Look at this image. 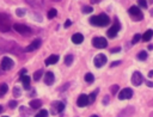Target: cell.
I'll use <instances>...</instances> for the list:
<instances>
[{
  "instance_id": "1",
  "label": "cell",
  "mask_w": 153,
  "mask_h": 117,
  "mask_svg": "<svg viewBox=\"0 0 153 117\" xmlns=\"http://www.w3.org/2000/svg\"><path fill=\"white\" fill-rule=\"evenodd\" d=\"M0 49L4 51H8V53H12V54H16V55H20L24 50L13 41H7V39H2L0 38Z\"/></svg>"
},
{
  "instance_id": "2",
  "label": "cell",
  "mask_w": 153,
  "mask_h": 117,
  "mask_svg": "<svg viewBox=\"0 0 153 117\" xmlns=\"http://www.w3.org/2000/svg\"><path fill=\"white\" fill-rule=\"evenodd\" d=\"M109 21H110L109 17H108L106 14H104V13H102V14H99V16H92V17L90 18V23H91L92 25L99 26V27L106 26V25L109 24Z\"/></svg>"
},
{
  "instance_id": "3",
  "label": "cell",
  "mask_w": 153,
  "mask_h": 117,
  "mask_svg": "<svg viewBox=\"0 0 153 117\" xmlns=\"http://www.w3.org/2000/svg\"><path fill=\"white\" fill-rule=\"evenodd\" d=\"M11 29V19L7 14L0 13V31L1 32H7Z\"/></svg>"
},
{
  "instance_id": "4",
  "label": "cell",
  "mask_w": 153,
  "mask_h": 117,
  "mask_svg": "<svg viewBox=\"0 0 153 117\" xmlns=\"http://www.w3.org/2000/svg\"><path fill=\"white\" fill-rule=\"evenodd\" d=\"M13 29L18 32V33H20L22 36H30L31 35V29L29 27V26H26V25H24V24H14L13 25Z\"/></svg>"
},
{
  "instance_id": "5",
  "label": "cell",
  "mask_w": 153,
  "mask_h": 117,
  "mask_svg": "<svg viewBox=\"0 0 153 117\" xmlns=\"http://www.w3.org/2000/svg\"><path fill=\"white\" fill-rule=\"evenodd\" d=\"M128 13L130 14V17H131L134 20H141V19L143 18V14H142V12L140 11V8H139L137 6H131V7L129 8Z\"/></svg>"
},
{
  "instance_id": "6",
  "label": "cell",
  "mask_w": 153,
  "mask_h": 117,
  "mask_svg": "<svg viewBox=\"0 0 153 117\" xmlns=\"http://www.w3.org/2000/svg\"><path fill=\"white\" fill-rule=\"evenodd\" d=\"M63 109H65V104H63L62 101L55 100V101H53V103H51V109H50V111H51V113H53V115L61 113V112L63 111Z\"/></svg>"
},
{
  "instance_id": "7",
  "label": "cell",
  "mask_w": 153,
  "mask_h": 117,
  "mask_svg": "<svg viewBox=\"0 0 153 117\" xmlns=\"http://www.w3.org/2000/svg\"><path fill=\"white\" fill-rule=\"evenodd\" d=\"M120 27H121V25H120V23H118L117 18H115V23L112 24V26H111V27L108 30V32H106L108 37H110V38H114V37L117 35V32L120 31Z\"/></svg>"
},
{
  "instance_id": "8",
  "label": "cell",
  "mask_w": 153,
  "mask_h": 117,
  "mask_svg": "<svg viewBox=\"0 0 153 117\" xmlns=\"http://www.w3.org/2000/svg\"><path fill=\"white\" fill-rule=\"evenodd\" d=\"M14 66V61L11 59V57H7L5 56L2 60H1V69L2 70H10L12 69Z\"/></svg>"
},
{
  "instance_id": "9",
  "label": "cell",
  "mask_w": 153,
  "mask_h": 117,
  "mask_svg": "<svg viewBox=\"0 0 153 117\" xmlns=\"http://www.w3.org/2000/svg\"><path fill=\"white\" fill-rule=\"evenodd\" d=\"M92 44L94 48H98V49H103L108 45V42L104 37H94L93 41H92Z\"/></svg>"
},
{
  "instance_id": "10",
  "label": "cell",
  "mask_w": 153,
  "mask_h": 117,
  "mask_svg": "<svg viewBox=\"0 0 153 117\" xmlns=\"http://www.w3.org/2000/svg\"><path fill=\"white\" fill-rule=\"evenodd\" d=\"M106 61H108V59H106V56H105L104 54H98V55H96V57H94V60H93L94 66H96L97 68L103 67V66L106 63Z\"/></svg>"
},
{
  "instance_id": "11",
  "label": "cell",
  "mask_w": 153,
  "mask_h": 117,
  "mask_svg": "<svg viewBox=\"0 0 153 117\" xmlns=\"http://www.w3.org/2000/svg\"><path fill=\"white\" fill-rule=\"evenodd\" d=\"M131 97H133V90L131 88H128V87L121 90V92L118 93V99H121V100L130 99Z\"/></svg>"
},
{
  "instance_id": "12",
  "label": "cell",
  "mask_w": 153,
  "mask_h": 117,
  "mask_svg": "<svg viewBox=\"0 0 153 117\" xmlns=\"http://www.w3.org/2000/svg\"><path fill=\"white\" fill-rule=\"evenodd\" d=\"M143 81V78H142V74L140 72H134L133 75H131V84L134 86H139L141 85Z\"/></svg>"
},
{
  "instance_id": "13",
  "label": "cell",
  "mask_w": 153,
  "mask_h": 117,
  "mask_svg": "<svg viewBox=\"0 0 153 117\" xmlns=\"http://www.w3.org/2000/svg\"><path fill=\"white\" fill-rule=\"evenodd\" d=\"M41 44H42V41H41L39 38H37V39H35L30 45H27V47L24 49V51H33V50L38 49V48L41 47Z\"/></svg>"
},
{
  "instance_id": "14",
  "label": "cell",
  "mask_w": 153,
  "mask_h": 117,
  "mask_svg": "<svg viewBox=\"0 0 153 117\" xmlns=\"http://www.w3.org/2000/svg\"><path fill=\"white\" fill-rule=\"evenodd\" d=\"M88 104V97L86 96V94H80L79 97H78V99H76V105L79 106V107H84V106H86Z\"/></svg>"
},
{
  "instance_id": "15",
  "label": "cell",
  "mask_w": 153,
  "mask_h": 117,
  "mask_svg": "<svg viewBox=\"0 0 153 117\" xmlns=\"http://www.w3.org/2000/svg\"><path fill=\"white\" fill-rule=\"evenodd\" d=\"M134 111H135L134 106H127V107H124V109L118 113V117H129V116H131V115L134 113Z\"/></svg>"
},
{
  "instance_id": "16",
  "label": "cell",
  "mask_w": 153,
  "mask_h": 117,
  "mask_svg": "<svg viewBox=\"0 0 153 117\" xmlns=\"http://www.w3.org/2000/svg\"><path fill=\"white\" fill-rule=\"evenodd\" d=\"M25 1L33 8H43L44 7V0H25Z\"/></svg>"
},
{
  "instance_id": "17",
  "label": "cell",
  "mask_w": 153,
  "mask_h": 117,
  "mask_svg": "<svg viewBox=\"0 0 153 117\" xmlns=\"http://www.w3.org/2000/svg\"><path fill=\"white\" fill-rule=\"evenodd\" d=\"M54 80H55V76H54L53 72H47L45 75H44V82H45V85H53Z\"/></svg>"
},
{
  "instance_id": "18",
  "label": "cell",
  "mask_w": 153,
  "mask_h": 117,
  "mask_svg": "<svg viewBox=\"0 0 153 117\" xmlns=\"http://www.w3.org/2000/svg\"><path fill=\"white\" fill-rule=\"evenodd\" d=\"M72 41H73V43H75V44H80V43H82V41H84V36H82L81 33L76 32V33H74V35L72 36Z\"/></svg>"
},
{
  "instance_id": "19",
  "label": "cell",
  "mask_w": 153,
  "mask_h": 117,
  "mask_svg": "<svg viewBox=\"0 0 153 117\" xmlns=\"http://www.w3.org/2000/svg\"><path fill=\"white\" fill-rule=\"evenodd\" d=\"M57 61H59V56H57V55H50V56L45 60V64H47V66L55 64Z\"/></svg>"
},
{
  "instance_id": "20",
  "label": "cell",
  "mask_w": 153,
  "mask_h": 117,
  "mask_svg": "<svg viewBox=\"0 0 153 117\" xmlns=\"http://www.w3.org/2000/svg\"><path fill=\"white\" fill-rule=\"evenodd\" d=\"M20 80H22V82H23L24 88H25V90H29V88H30V78H29L27 75H23V76L20 78Z\"/></svg>"
},
{
  "instance_id": "21",
  "label": "cell",
  "mask_w": 153,
  "mask_h": 117,
  "mask_svg": "<svg viewBox=\"0 0 153 117\" xmlns=\"http://www.w3.org/2000/svg\"><path fill=\"white\" fill-rule=\"evenodd\" d=\"M42 106V100L41 99H33L30 101V107L31 109H39Z\"/></svg>"
},
{
  "instance_id": "22",
  "label": "cell",
  "mask_w": 153,
  "mask_h": 117,
  "mask_svg": "<svg viewBox=\"0 0 153 117\" xmlns=\"http://www.w3.org/2000/svg\"><path fill=\"white\" fill-rule=\"evenodd\" d=\"M152 37H153V30H151V29H149V30H147V31L143 33L142 39H143L145 42H148V41H149Z\"/></svg>"
},
{
  "instance_id": "23",
  "label": "cell",
  "mask_w": 153,
  "mask_h": 117,
  "mask_svg": "<svg viewBox=\"0 0 153 117\" xmlns=\"http://www.w3.org/2000/svg\"><path fill=\"white\" fill-rule=\"evenodd\" d=\"M7 90H8V86H7V84H5V82L0 84V97L5 96V94L7 93Z\"/></svg>"
},
{
  "instance_id": "24",
  "label": "cell",
  "mask_w": 153,
  "mask_h": 117,
  "mask_svg": "<svg viewBox=\"0 0 153 117\" xmlns=\"http://www.w3.org/2000/svg\"><path fill=\"white\" fill-rule=\"evenodd\" d=\"M85 80H86L87 84H92L94 81V75L92 73H86L85 74Z\"/></svg>"
},
{
  "instance_id": "25",
  "label": "cell",
  "mask_w": 153,
  "mask_h": 117,
  "mask_svg": "<svg viewBox=\"0 0 153 117\" xmlns=\"http://www.w3.org/2000/svg\"><path fill=\"white\" fill-rule=\"evenodd\" d=\"M42 75H43V69H38V70H36V72L33 73V80H35V81H38V80L41 79Z\"/></svg>"
},
{
  "instance_id": "26",
  "label": "cell",
  "mask_w": 153,
  "mask_h": 117,
  "mask_svg": "<svg viewBox=\"0 0 153 117\" xmlns=\"http://www.w3.org/2000/svg\"><path fill=\"white\" fill-rule=\"evenodd\" d=\"M97 93H98V90H96L94 92H92L90 96H88V104H92V103H94V100H96V96H97Z\"/></svg>"
},
{
  "instance_id": "27",
  "label": "cell",
  "mask_w": 153,
  "mask_h": 117,
  "mask_svg": "<svg viewBox=\"0 0 153 117\" xmlns=\"http://www.w3.org/2000/svg\"><path fill=\"white\" fill-rule=\"evenodd\" d=\"M65 63H66V66H71L72 63H73V55H66V57H65Z\"/></svg>"
},
{
  "instance_id": "28",
  "label": "cell",
  "mask_w": 153,
  "mask_h": 117,
  "mask_svg": "<svg viewBox=\"0 0 153 117\" xmlns=\"http://www.w3.org/2000/svg\"><path fill=\"white\" fill-rule=\"evenodd\" d=\"M20 115H22L23 117H29V116H30V111H29L25 106H22V107H20Z\"/></svg>"
},
{
  "instance_id": "29",
  "label": "cell",
  "mask_w": 153,
  "mask_h": 117,
  "mask_svg": "<svg viewBox=\"0 0 153 117\" xmlns=\"http://www.w3.org/2000/svg\"><path fill=\"white\" fill-rule=\"evenodd\" d=\"M137 59L139 60H141V61H145L146 59H147V51H140L139 54H137Z\"/></svg>"
},
{
  "instance_id": "30",
  "label": "cell",
  "mask_w": 153,
  "mask_h": 117,
  "mask_svg": "<svg viewBox=\"0 0 153 117\" xmlns=\"http://www.w3.org/2000/svg\"><path fill=\"white\" fill-rule=\"evenodd\" d=\"M16 13H17L18 17H24L26 14V10L25 8H17L16 10Z\"/></svg>"
},
{
  "instance_id": "31",
  "label": "cell",
  "mask_w": 153,
  "mask_h": 117,
  "mask_svg": "<svg viewBox=\"0 0 153 117\" xmlns=\"http://www.w3.org/2000/svg\"><path fill=\"white\" fill-rule=\"evenodd\" d=\"M56 14H57L56 8H51V10H49V12H48V18H49V19H51V18L56 17Z\"/></svg>"
},
{
  "instance_id": "32",
  "label": "cell",
  "mask_w": 153,
  "mask_h": 117,
  "mask_svg": "<svg viewBox=\"0 0 153 117\" xmlns=\"http://www.w3.org/2000/svg\"><path fill=\"white\" fill-rule=\"evenodd\" d=\"M35 117H48V111L47 110H41V111H38L37 113H36V116Z\"/></svg>"
},
{
  "instance_id": "33",
  "label": "cell",
  "mask_w": 153,
  "mask_h": 117,
  "mask_svg": "<svg viewBox=\"0 0 153 117\" xmlns=\"http://www.w3.org/2000/svg\"><path fill=\"white\" fill-rule=\"evenodd\" d=\"M20 94H22V91H20V88L16 86V87L13 88V96H14L16 98H18V97H19Z\"/></svg>"
},
{
  "instance_id": "34",
  "label": "cell",
  "mask_w": 153,
  "mask_h": 117,
  "mask_svg": "<svg viewBox=\"0 0 153 117\" xmlns=\"http://www.w3.org/2000/svg\"><path fill=\"white\" fill-rule=\"evenodd\" d=\"M92 11H93L92 6H82V12L84 13H91Z\"/></svg>"
},
{
  "instance_id": "35",
  "label": "cell",
  "mask_w": 153,
  "mask_h": 117,
  "mask_svg": "<svg viewBox=\"0 0 153 117\" xmlns=\"http://www.w3.org/2000/svg\"><path fill=\"white\" fill-rule=\"evenodd\" d=\"M137 4H139V6L142 7V8H147V7H148L146 0H137Z\"/></svg>"
},
{
  "instance_id": "36",
  "label": "cell",
  "mask_w": 153,
  "mask_h": 117,
  "mask_svg": "<svg viewBox=\"0 0 153 117\" xmlns=\"http://www.w3.org/2000/svg\"><path fill=\"white\" fill-rule=\"evenodd\" d=\"M141 39V36L139 35V33H136V35H134V37H133V41H131V43L133 44H136Z\"/></svg>"
},
{
  "instance_id": "37",
  "label": "cell",
  "mask_w": 153,
  "mask_h": 117,
  "mask_svg": "<svg viewBox=\"0 0 153 117\" xmlns=\"http://www.w3.org/2000/svg\"><path fill=\"white\" fill-rule=\"evenodd\" d=\"M110 90H111V93H112V94H116L117 91L120 90V86H118V85H112V86L110 87Z\"/></svg>"
},
{
  "instance_id": "38",
  "label": "cell",
  "mask_w": 153,
  "mask_h": 117,
  "mask_svg": "<svg viewBox=\"0 0 153 117\" xmlns=\"http://www.w3.org/2000/svg\"><path fill=\"white\" fill-rule=\"evenodd\" d=\"M69 85H71V84H69V82H67V84H65L63 86H61V87L59 88V90H60V92H63V91H66V90L69 87Z\"/></svg>"
},
{
  "instance_id": "39",
  "label": "cell",
  "mask_w": 153,
  "mask_h": 117,
  "mask_svg": "<svg viewBox=\"0 0 153 117\" xmlns=\"http://www.w3.org/2000/svg\"><path fill=\"white\" fill-rule=\"evenodd\" d=\"M8 106H10L11 109H14V107L17 106V100H11V101L8 103Z\"/></svg>"
},
{
  "instance_id": "40",
  "label": "cell",
  "mask_w": 153,
  "mask_h": 117,
  "mask_svg": "<svg viewBox=\"0 0 153 117\" xmlns=\"http://www.w3.org/2000/svg\"><path fill=\"white\" fill-rule=\"evenodd\" d=\"M71 25H72V20L71 19H67L66 23H65V27H69Z\"/></svg>"
},
{
  "instance_id": "41",
  "label": "cell",
  "mask_w": 153,
  "mask_h": 117,
  "mask_svg": "<svg viewBox=\"0 0 153 117\" xmlns=\"http://www.w3.org/2000/svg\"><path fill=\"white\" fill-rule=\"evenodd\" d=\"M118 64H121V61H120V60H117V61L112 62V63H111L110 66H111V67H115V66H118Z\"/></svg>"
},
{
  "instance_id": "42",
  "label": "cell",
  "mask_w": 153,
  "mask_h": 117,
  "mask_svg": "<svg viewBox=\"0 0 153 117\" xmlns=\"http://www.w3.org/2000/svg\"><path fill=\"white\" fill-rule=\"evenodd\" d=\"M120 50H121V48H114V49H111V50H110V51H111V53H114V54H115V53H118V51H120Z\"/></svg>"
},
{
  "instance_id": "43",
  "label": "cell",
  "mask_w": 153,
  "mask_h": 117,
  "mask_svg": "<svg viewBox=\"0 0 153 117\" xmlns=\"http://www.w3.org/2000/svg\"><path fill=\"white\" fill-rule=\"evenodd\" d=\"M25 73H26V69H25V68H23V69H20V73H19V74H20V76H23Z\"/></svg>"
},
{
  "instance_id": "44",
  "label": "cell",
  "mask_w": 153,
  "mask_h": 117,
  "mask_svg": "<svg viewBox=\"0 0 153 117\" xmlns=\"http://www.w3.org/2000/svg\"><path fill=\"white\" fill-rule=\"evenodd\" d=\"M146 85L148 87H153V81H146Z\"/></svg>"
},
{
  "instance_id": "45",
  "label": "cell",
  "mask_w": 153,
  "mask_h": 117,
  "mask_svg": "<svg viewBox=\"0 0 153 117\" xmlns=\"http://www.w3.org/2000/svg\"><path fill=\"white\" fill-rule=\"evenodd\" d=\"M108 101H109V97L106 96V97H104V100H103V103L106 105V104H108Z\"/></svg>"
},
{
  "instance_id": "46",
  "label": "cell",
  "mask_w": 153,
  "mask_h": 117,
  "mask_svg": "<svg viewBox=\"0 0 153 117\" xmlns=\"http://www.w3.org/2000/svg\"><path fill=\"white\" fill-rule=\"evenodd\" d=\"M91 1V4H98V2H100L102 0H90Z\"/></svg>"
},
{
  "instance_id": "47",
  "label": "cell",
  "mask_w": 153,
  "mask_h": 117,
  "mask_svg": "<svg viewBox=\"0 0 153 117\" xmlns=\"http://www.w3.org/2000/svg\"><path fill=\"white\" fill-rule=\"evenodd\" d=\"M153 76V70H151L149 73H148V78H152Z\"/></svg>"
},
{
  "instance_id": "48",
  "label": "cell",
  "mask_w": 153,
  "mask_h": 117,
  "mask_svg": "<svg viewBox=\"0 0 153 117\" xmlns=\"http://www.w3.org/2000/svg\"><path fill=\"white\" fill-rule=\"evenodd\" d=\"M148 105H149V106H153V99H152L151 101H148Z\"/></svg>"
},
{
  "instance_id": "49",
  "label": "cell",
  "mask_w": 153,
  "mask_h": 117,
  "mask_svg": "<svg viewBox=\"0 0 153 117\" xmlns=\"http://www.w3.org/2000/svg\"><path fill=\"white\" fill-rule=\"evenodd\" d=\"M2 110H4V107H2V106H1V105H0V113H1V112H2Z\"/></svg>"
},
{
  "instance_id": "50",
  "label": "cell",
  "mask_w": 153,
  "mask_h": 117,
  "mask_svg": "<svg viewBox=\"0 0 153 117\" xmlns=\"http://www.w3.org/2000/svg\"><path fill=\"white\" fill-rule=\"evenodd\" d=\"M149 117H153V112H151V115H149Z\"/></svg>"
},
{
  "instance_id": "51",
  "label": "cell",
  "mask_w": 153,
  "mask_h": 117,
  "mask_svg": "<svg viewBox=\"0 0 153 117\" xmlns=\"http://www.w3.org/2000/svg\"><path fill=\"white\" fill-rule=\"evenodd\" d=\"M91 117H98V116H97V115H92Z\"/></svg>"
},
{
  "instance_id": "52",
  "label": "cell",
  "mask_w": 153,
  "mask_h": 117,
  "mask_svg": "<svg viewBox=\"0 0 153 117\" xmlns=\"http://www.w3.org/2000/svg\"><path fill=\"white\" fill-rule=\"evenodd\" d=\"M53 1H61V0H53Z\"/></svg>"
},
{
  "instance_id": "53",
  "label": "cell",
  "mask_w": 153,
  "mask_h": 117,
  "mask_svg": "<svg viewBox=\"0 0 153 117\" xmlns=\"http://www.w3.org/2000/svg\"><path fill=\"white\" fill-rule=\"evenodd\" d=\"M1 53H2V50H1V49H0V54H1Z\"/></svg>"
},
{
  "instance_id": "54",
  "label": "cell",
  "mask_w": 153,
  "mask_h": 117,
  "mask_svg": "<svg viewBox=\"0 0 153 117\" xmlns=\"http://www.w3.org/2000/svg\"><path fill=\"white\" fill-rule=\"evenodd\" d=\"M149 1H151V2H153V0H149Z\"/></svg>"
},
{
  "instance_id": "55",
  "label": "cell",
  "mask_w": 153,
  "mask_h": 117,
  "mask_svg": "<svg viewBox=\"0 0 153 117\" xmlns=\"http://www.w3.org/2000/svg\"><path fill=\"white\" fill-rule=\"evenodd\" d=\"M2 117H8V116H2Z\"/></svg>"
}]
</instances>
